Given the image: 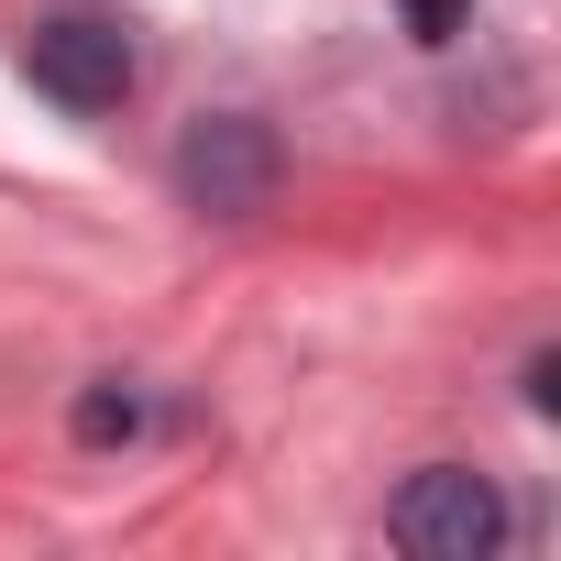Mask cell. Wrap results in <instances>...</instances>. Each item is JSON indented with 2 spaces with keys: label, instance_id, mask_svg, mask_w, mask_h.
<instances>
[{
  "label": "cell",
  "instance_id": "cell-1",
  "mask_svg": "<svg viewBox=\"0 0 561 561\" xmlns=\"http://www.w3.org/2000/svg\"><path fill=\"white\" fill-rule=\"evenodd\" d=\"M275 176H287V144H275V122H253V111H198L176 133V198L198 220H253L275 198Z\"/></svg>",
  "mask_w": 561,
  "mask_h": 561
},
{
  "label": "cell",
  "instance_id": "cell-2",
  "mask_svg": "<svg viewBox=\"0 0 561 561\" xmlns=\"http://www.w3.org/2000/svg\"><path fill=\"white\" fill-rule=\"evenodd\" d=\"M386 539L419 550V561H495L506 550V495L473 462H419L386 495Z\"/></svg>",
  "mask_w": 561,
  "mask_h": 561
},
{
  "label": "cell",
  "instance_id": "cell-3",
  "mask_svg": "<svg viewBox=\"0 0 561 561\" xmlns=\"http://www.w3.org/2000/svg\"><path fill=\"white\" fill-rule=\"evenodd\" d=\"M23 78H34L56 111L100 122V111H122V100H133V34H122V23H100V12H56V23H34V34H23Z\"/></svg>",
  "mask_w": 561,
  "mask_h": 561
},
{
  "label": "cell",
  "instance_id": "cell-4",
  "mask_svg": "<svg viewBox=\"0 0 561 561\" xmlns=\"http://www.w3.org/2000/svg\"><path fill=\"white\" fill-rule=\"evenodd\" d=\"M67 430H78L89 451H111V440H144V397H133L122 375H100V386H89V397L67 408Z\"/></svg>",
  "mask_w": 561,
  "mask_h": 561
},
{
  "label": "cell",
  "instance_id": "cell-5",
  "mask_svg": "<svg viewBox=\"0 0 561 561\" xmlns=\"http://www.w3.org/2000/svg\"><path fill=\"white\" fill-rule=\"evenodd\" d=\"M462 12H473V0H408V34H419V45H451Z\"/></svg>",
  "mask_w": 561,
  "mask_h": 561
},
{
  "label": "cell",
  "instance_id": "cell-6",
  "mask_svg": "<svg viewBox=\"0 0 561 561\" xmlns=\"http://www.w3.org/2000/svg\"><path fill=\"white\" fill-rule=\"evenodd\" d=\"M528 408H539V419L561 408V353H528Z\"/></svg>",
  "mask_w": 561,
  "mask_h": 561
}]
</instances>
